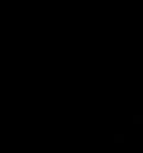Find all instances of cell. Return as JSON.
Returning a JSON list of instances; mask_svg holds the SVG:
<instances>
[]
</instances>
